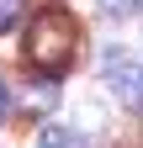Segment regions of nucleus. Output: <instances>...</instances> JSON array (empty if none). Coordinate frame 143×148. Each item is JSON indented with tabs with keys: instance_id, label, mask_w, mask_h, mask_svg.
Returning <instances> with one entry per match:
<instances>
[{
	"instance_id": "obj_8",
	"label": "nucleus",
	"mask_w": 143,
	"mask_h": 148,
	"mask_svg": "<svg viewBox=\"0 0 143 148\" xmlns=\"http://www.w3.org/2000/svg\"><path fill=\"white\" fill-rule=\"evenodd\" d=\"M133 11H138V16H143V0H133Z\"/></svg>"
},
{
	"instance_id": "obj_6",
	"label": "nucleus",
	"mask_w": 143,
	"mask_h": 148,
	"mask_svg": "<svg viewBox=\"0 0 143 148\" xmlns=\"http://www.w3.org/2000/svg\"><path fill=\"white\" fill-rule=\"evenodd\" d=\"M101 16H117L122 21V16H138V11H133V0H101Z\"/></svg>"
},
{
	"instance_id": "obj_3",
	"label": "nucleus",
	"mask_w": 143,
	"mask_h": 148,
	"mask_svg": "<svg viewBox=\"0 0 143 148\" xmlns=\"http://www.w3.org/2000/svg\"><path fill=\"white\" fill-rule=\"evenodd\" d=\"M58 106V85H53V74H37V79L21 85V111H48Z\"/></svg>"
},
{
	"instance_id": "obj_1",
	"label": "nucleus",
	"mask_w": 143,
	"mask_h": 148,
	"mask_svg": "<svg viewBox=\"0 0 143 148\" xmlns=\"http://www.w3.org/2000/svg\"><path fill=\"white\" fill-rule=\"evenodd\" d=\"M74 48H80V27L64 5H43L32 11L27 21V64L37 74H64L74 64Z\"/></svg>"
},
{
	"instance_id": "obj_5",
	"label": "nucleus",
	"mask_w": 143,
	"mask_h": 148,
	"mask_svg": "<svg viewBox=\"0 0 143 148\" xmlns=\"http://www.w3.org/2000/svg\"><path fill=\"white\" fill-rule=\"evenodd\" d=\"M21 5L27 0H0V32H11L16 21H21Z\"/></svg>"
},
{
	"instance_id": "obj_4",
	"label": "nucleus",
	"mask_w": 143,
	"mask_h": 148,
	"mask_svg": "<svg viewBox=\"0 0 143 148\" xmlns=\"http://www.w3.org/2000/svg\"><path fill=\"white\" fill-rule=\"evenodd\" d=\"M37 148H85V132H74V127H58V122H48L43 132H37Z\"/></svg>"
},
{
	"instance_id": "obj_7",
	"label": "nucleus",
	"mask_w": 143,
	"mask_h": 148,
	"mask_svg": "<svg viewBox=\"0 0 143 148\" xmlns=\"http://www.w3.org/2000/svg\"><path fill=\"white\" fill-rule=\"evenodd\" d=\"M6 95H11V90H6V85H0V116H6Z\"/></svg>"
},
{
	"instance_id": "obj_2",
	"label": "nucleus",
	"mask_w": 143,
	"mask_h": 148,
	"mask_svg": "<svg viewBox=\"0 0 143 148\" xmlns=\"http://www.w3.org/2000/svg\"><path fill=\"white\" fill-rule=\"evenodd\" d=\"M96 64H101L106 90H111V95L127 106V111H138V116H143V64H138V58H133L122 42H106Z\"/></svg>"
}]
</instances>
